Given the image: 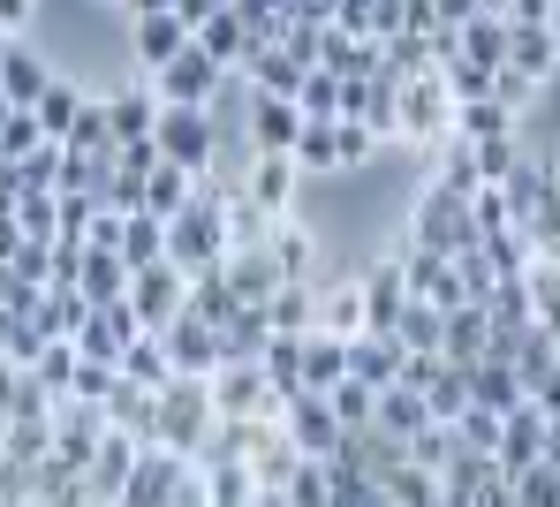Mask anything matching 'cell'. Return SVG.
I'll use <instances>...</instances> for the list:
<instances>
[{"label": "cell", "instance_id": "cell-1", "mask_svg": "<svg viewBox=\"0 0 560 507\" xmlns=\"http://www.w3.org/2000/svg\"><path fill=\"white\" fill-rule=\"evenodd\" d=\"M212 424H220L212 379H189V372H175V379L160 387V409H152V439H167V447H183V455H205Z\"/></svg>", "mask_w": 560, "mask_h": 507}, {"label": "cell", "instance_id": "cell-2", "mask_svg": "<svg viewBox=\"0 0 560 507\" xmlns=\"http://www.w3.org/2000/svg\"><path fill=\"white\" fill-rule=\"evenodd\" d=\"M152 144L189 175H212L220 167V106H160Z\"/></svg>", "mask_w": 560, "mask_h": 507}, {"label": "cell", "instance_id": "cell-3", "mask_svg": "<svg viewBox=\"0 0 560 507\" xmlns=\"http://www.w3.org/2000/svg\"><path fill=\"white\" fill-rule=\"evenodd\" d=\"M409 243H424V250H469L477 243V212H469L463 190H447V182H424V198L409 204Z\"/></svg>", "mask_w": 560, "mask_h": 507}, {"label": "cell", "instance_id": "cell-4", "mask_svg": "<svg viewBox=\"0 0 560 507\" xmlns=\"http://www.w3.org/2000/svg\"><path fill=\"white\" fill-rule=\"evenodd\" d=\"M378 144H386L378 129L349 121V114H334V121H311V129H303L295 160H303V175H341V167H364Z\"/></svg>", "mask_w": 560, "mask_h": 507}, {"label": "cell", "instance_id": "cell-5", "mask_svg": "<svg viewBox=\"0 0 560 507\" xmlns=\"http://www.w3.org/2000/svg\"><path fill=\"white\" fill-rule=\"evenodd\" d=\"M455 92H447V76L440 69H417V76H401V144H447L455 137Z\"/></svg>", "mask_w": 560, "mask_h": 507}, {"label": "cell", "instance_id": "cell-6", "mask_svg": "<svg viewBox=\"0 0 560 507\" xmlns=\"http://www.w3.org/2000/svg\"><path fill=\"white\" fill-rule=\"evenodd\" d=\"M212 402H220V416H280L288 394L273 387V372H266L258 356H228V364L212 372Z\"/></svg>", "mask_w": 560, "mask_h": 507}, {"label": "cell", "instance_id": "cell-7", "mask_svg": "<svg viewBox=\"0 0 560 507\" xmlns=\"http://www.w3.org/2000/svg\"><path fill=\"white\" fill-rule=\"evenodd\" d=\"M129 310H137L152 333H167V326L189 310V266H175V258L137 266V273H129Z\"/></svg>", "mask_w": 560, "mask_h": 507}, {"label": "cell", "instance_id": "cell-8", "mask_svg": "<svg viewBox=\"0 0 560 507\" xmlns=\"http://www.w3.org/2000/svg\"><path fill=\"white\" fill-rule=\"evenodd\" d=\"M152 84H160V99L167 106H220V84H228V69L189 38L183 54L167 61V69H152Z\"/></svg>", "mask_w": 560, "mask_h": 507}, {"label": "cell", "instance_id": "cell-9", "mask_svg": "<svg viewBox=\"0 0 560 507\" xmlns=\"http://www.w3.org/2000/svg\"><path fill=\"white\" fill-rule=\"evenodd\" d=\"M303 129H311V114L288 99V92H250V106H243V137H250V152H295Z\"/></svg>", "mask_w": 560, "mask_h": 507}, {"label": "cell", "instance_id": "cell-10", "mask_svg": "<svg viewBox=\"0 0 560 507\" xmlns=\"http://www.w3.org/2000/svg\"><path fill=\"white\" fill-rule=\"evenodd\" d=\"M197 462V455H183V447H167V439H144V455H137V477H129V493L114 507H167L175 500V485H183V470Z\"/></svg>", "mask_w": 560, "mask_h": 507}, {"label": "cell", "instance_id": "cell-11", "mask_svg": "<svg viewBox=\"0 0 560 507\" xmlns=\"http://www.w3.org/2000/svg\"><path fill=\"white\" fill-rule=\"evenodd\" d=\"M160 341H167L175 372H189V379H212V372L228 364V341H220V326H212L205 310H183V318H175V326H167Z\"/></svg>", "mask_w": 560, "mask_h": 507}, {"label": "cell", "instance_id": "cell-12", "mask_svg": "<svg viewBox=\"0 0 560 507\" xmlns=\"http://www.w3.org/2000/svg\"><path fill=\"white\" fill-rule=\"evenodd\" d=\"M546 432H553V416L538 409V394H530V402H515L508 416H500V455H492V462H500L508 477H515V470H530V462H546Z\"/></svg>", "mask_w": 560, "mask_h": 507}, {"label": "cell", "instance_id": "cell-13", "mask_svg": "<svg viewBox=\"0 0 560 507\" xmlns=\"http://www.w3.org/2000/svg\"><path fill=\"white\" fill-rule=\"evenodd\" d=\"M280 424H288V439H295L303 455H334V447H341V432H349V424L334 416V402H326V394H311V387H303V394H288Z\"/></svg>", "mask_w": 560, "mask_h": 507}, {"label": "cell", "instance_id": "cell-14", "mask_svg": "<svg viewBox=\"0 0 560 507\" xmlns=\"http://www.w3.org/2000/svg\"><path fill=\"white\" fill-rule=\"evenodd\" d=\"M137 455H144V439H137L129 424H114V432L98 439V455H92V470H84V485H92L98 500L114 507L121 493H129V477H137Z\"/></svg>", "mask_w": 560, "mask_h": 507}, {"label": "cell", "instance_id": "cell-15", "mask_svg": "<svg viewBox=\"0 0 560 507\" xmlns=\"http://www.w3.org/2000/svg\"><path fill=\"white\" fill-rule=\"evenodd\" d=\"M295 182H303V160L295 152H250V167H243V198L258 204V212H288L295 204Z\"/></svg>", "mask_w": 560, "mask_h": 507}, {"label": "cell", "instance_id": "cell-16", "mask_svg": "<svg viewBox=\"0 0 560 507\" xmlns=\"http://www.w3.org/2000/svg\"><path fill=\"white\" fill-rule=\"evenodd\" d=\"M137 333H144V318H137L129 296H121V304H92V318L77 326V349L98 356V364H121V349H129Z\"/></svg>", "mask_w": 560, "mask_h": 507}, {"label": "cell", "instance_id": "cell-17", "mask_svg": "<svg viewBox=\"0 0 560 507\" xmlns=\"http://www.w3.org/2000/svg\"><path fill=\"white\" fill-rule=\"evenodd\" d=\"M189 38H197V31H189L175 8H160V15H129V46H137V69H144V76H152V69H167Z\"/></svg>", "mask_w": 560, "mask_h": 507}, {"label": "cell", "instance_id": "cell-18", "mask_svg": "<svg viewBox=\"0 0 560 507\" xmlns=\"http://www.w3.org/2000/svg\"><path fill=\"white\" fill-rule=\"evenodd\" d=\"M197 46H205V54H212V61L235 76V69H250V54H258V31H250V23H243V8L228 0L220 15H205V23H197Z\"/></svg>", "mask_w": 560, "mask_h": 507}, {"label": "cell", "instance_id": "cell-19", "mask_svg": "<svg viewBox=\"0 0 560 507\" xmlns=\"http://www.w3.org/2000/svg\"><path fill=\"white\" fill-rule=\"evenodd\" d=\"M409 266H401V250H386L372 273H364V304H372V333H394V318L409 310Z\"/></svg>", "mask_w": 560, "mask_h": 507}, {"label": "cell", "instance_id": "cell-20", "mask_svg": "<svg viewBox=\"0 0 560 507\" xmlns=\"http://www.w3.org/2000/svg\"><path fill=\"white\" fill-rule=\"evenodd\" d=\"M160 84H152V76H144V84H121V92H106V114H114V137H121V144H144V137H152V129H160Z\"/></svg>", "mask_w": 560, "mask_h": 507}, {"label": "cell", "instance_id": "cell-21", "mask_svg": "<svg viewBox=\"0 0 560 507\" xmlns=\"http://www.w3.org/2000/svg\"><path fill=\"white\" fill-rule=\"evenodd\" d=\"M508 61H515L523 76L553 84V69H560V31H553V23H508Z\"/></svg>", "mask_w": 560, "mask_h": 507}, {"label": "cell", "instance_id": "cell-22", "mask_svg": "<svg viewBox=\"0 0 560 507\" xmlns=\"http://www.w3.org/2000/svg\"><path fill=\"white\" fill-rule=\"evenodd\" d=\"M440 356H447V364H463V372L492 356V318H485V304L447 310V341H440Z\"/></svg>", "mask_w": 560, "mask_h": 507}, {"label": "cell", "instance_id": "cell-23", "mask_svg": "<svg viewBox=\"0 0 560 507\" xmlns=\"http://www.w3.org/2000/svg\"><path fill=\"white\" fill-rule=\"evenodd\" d=\"M318 326H326V333H341V341L372 333V304H364V281H334V288H318Z\"/></svg>", "mask_w": 560, "mask_h": 507}, {"label": "cell", "instance_id": "cell-24", "mask_svg": "<svg viewBox=\"0 0 560 507\" xmlns=\"http://www.w3.org/2000/svg\"><path fill=\"white\" fill-rule=\"evenodd\" d=\"M266 250L280 258V273H288V281H318V243H311V227H303V220H288V212H280L273 227H266Z\"/></svg>", "mask_w": 560, "mask_h": 507}, {"label": "cell", "instance_id": "cell-25", "mask_svg": "<svg viewBox=\"0 0 560 507\" xmlns=\"http://www.w3.org/2000/svg\"><path fill=\"white\" fill-rule=\"evenodd\" d=\"M334 379H349V341L326 333V326H311V333H303V387L326 394Z\"/></svg>", "mask_w": 560, "mask_h": 507}, {"label": "cell", "instance_id": "cell-26", "mask_svg": "<svg viewBox=\"0 0 560 507\" xmlns=\"http://www.w3.org/2000/svg\"><path fill=\"white\" fill-rule=\"evenodd\" d=\"M378 424L394 432V439H417L424 424H440L432 402H424V387H409V379H394V387H378Z\"/></svg>", "mask_w": 560, "mask_h": 507}, {"label": "cell", "instance_id": "cell-27", "mask_svg": "<svg viewBox=\"0 0 560 507\" xmlns=\"http://www.w3.org/2000/svg\"><path fill=\"white\" fill-rule=\"evenodd\" d=\"M129 273H137V266H129L121 250L92 243V250H84V273H77V288H84L92 304H121V296H129Z\"/></svg>", "mask_w": 560, "mask_h": 507}, {"label": "cell", "instance_id": "cell-28", "mask_svg": "<svg viewBox=\"0 0 560 507\" xmlns=\"http://www.w3.org/2000/svg\"><path fill=\"white\" fill-rule=\"evenodd\" d=\"M0 84H8V99H15V106H38V92L54 84V69H46V54H38V46H23V38H15V46H8V61H0Z\"/></svg>", "mask_w": 560, "mask_h": 507}, {"label": "cell", "instance_id": "cell-29", "mask_svg": "<svg viewBox=\"0 0 560 507\" xmlns=\"http://www.w3.org/2000/svg\"><path fill=\"white\" fill-rule=\"evenodd\" d=\"M515 129H523V114H515L508 99H492V92L455 106V137H469V144H485V137H515Z\"/></svg>", "mask_w": 560, "mask_h": 507}, {"label": "cell", "instance_id": "cell-30", "mask_svg": "<svg viewBox=\"0 0 560 507\" xmlns=\"http://www.w3.org/2000/svg\"><path fill=\"white\" fill-rule=\"evenodd\" d=\"M469 402L477 409H515V402H530V394H523V379H515L508 356H485V364H469Z\"/></svg>", "mask_w": 560, "mask_h": 507}, {"label": "cell", "instance_id": "cell-31", "mask_svg": "<svg viewBox=\"0 0 560 507\" xmlns=\"http://www.w3.org/2000/svg\"><path fill=\"white\" fill-rule=\"evenodd\" d=\"M266 318H273V333H311L318 326V281H280L266 296Z\"/></svg>", "mask_w": 560, "mask_h": 507}, {"label": "cell", "instance_id": "cell-32", "mask_svg": "<svg viewBox=\"0 0 560 507\" xmlns=\"http://www.w3.org/2000/svg\"><path fill=\"white\" fill-rule=\"evenodd\" d=\"M243 76H250V92H288V99H295V92H303V76H311V61H295L288 46H258Z\"/></svg>", "mask_w": 560, "mask_h": 507}, {"label": "cell", "instance_id": "cell-33", "mask_svg": "<svg viewBox=\"0 0 560 507\" xmlns=\"http://www.w3.org/2000/svg\"><path fill=\"white\" fill-rule=\"evenodd\" d=\"M121 379H137V387H152V394H160V387L175 379V356H167V341H160L152 326H144V333H137V341L121 349Z\"/></svg>", "mask_w": 560, "mask_h": 507}, {"label": "cell", "instance_id": "cell-34", "mask_svg": "<svg viewBox=\"0 0 560 507\" xmlns=\"http://www.w3.org/2000/svg\"><path fill=\"white\" fill-rule=\"evenodd\" d=\"M349 372L372 379V387H394V379H401V341H394V333H357V341H349Z\"/></svg>", "mask_w": 560, "mask_h": 507}, {"label": "cell", "instance_id": "cell-35", "mask_svg": "<svg viewBox=\"0 0 560 507\" xmlns=\"http://www.w3.org/2000/svg\"><path fill=\"white\" fill-rule=\"evenodd\" d=\"M189 198H197V175H189V167H175V160L160 152V167H152V182H144V212L175 220V212H183Z\"/></svg>", "mask_w": 560, "mask_h": 507}, {"label": "cell", "instance_id": "cell-36", "mask_svg": "<svg viewBox=\"0 0 560 507\" xmlns=\"http://www.w3.org/2000/svg\"><path fill=\"white\" fill-rule=\"evenodd\" d=\"M455 54L485 61V69H500V61H508V15H469L463 31H455Z\"/></svg>", "mask_w": 560, "mask_h": 507}, {"label": "cell", "instance_id": "cell-37", "mask_svg": "<svg viewBox=\"0 0 560 507\" xmlns=\"http://www.w3.org/2000/svg\"><path fill=\"white\" fill-rule=\"evenodd\" d=\"M121 258H129V266H152V258H167V220L137 204V212L121 220Z\"/></svg>", "mask_w": 560, "mask_h": 507}, {"label": "cell", "instance_id": "cell-38", "mask_svg": "<svg viewBox=\"0 0 560 507\" xmlns=\"http://www.w3.org/2000/svg\"><path fill=\"white\" fill-rule=\"evenodd\" d=\"M326 402H334V416H341L349 432L378 424V387H372V379H357V372H349V379H334V387H326Z\"/></svg>", "mask_w": 560, "mask_h": 507}, {"label": "cell", "instance_id": "cell-39", "mask_svg": "<svg viewBox=\"0 0 560 507\" xmlns=\"http://www.w3.org/2000/svg\"><path fill=\"white\" fill-rule=\"evenodd\" d=\"M394 341H401V349H440V341H447V310L409 296V310L394 318Z\"/></svg>", "mask_w": 560, "mask_h": 507}, {"label": "cell", "instance_id": "cell-40", "mask_svg": "<svg viewBox=\"0 0 560 507\" xmlns=\"http://www.w3.org/2000/svg\"><path fill=\"white\" fill-rule=\"evenodd\" d=\"M288 507H334V462L326 455H303L288 470Z\"/></svg>", "mask_w": 560, "mask_h": 507}, {"label": "cell", "instance_id": "cell-41", "mask_svg": "<svg viewBox=\"0 0 560 507\" xmlns=\"http://www.w3.org/2000/svg\"><path fill=\"white\" fill-rule=\"evenodd\" d=\"M523 288H530V318H538L546 333H560V258H530Z\"/></svg>", "mask_w": 560, "mask_h": 507}, {"label": "cell", "instance_id": "cell-42", "mask_svg": "<svg viewBox=\"0 0 560 507\" xmlns=\"http://www.w3.org/2000/svg\"><path fill=\"white\" fill-rule=\"evenodd\" d=\"M341 99H349V76H334L326 61H318V69L303 76V92H295V106H303L311 121H334V114H341Z\"/></svg>", "mask_w": 560, "mask_h": 507}, {"label": "cell", "instance_id": "cell-43", "mask_svg": "<svg viewBox=\"0 0 560 507\" xmlns=\"http://www.w3.org/2000/svg\"><path fill=\"white\" fill-rule=\"evenodd\" d=\"M31 114H38V129H46V137H69V129H77V114H84V92L54 76V84L38 92V106H31Z\"/></svg>", "mask_w": 560, "mask_h": 507}, {"label": "cell", "instance_id": "cell-44", "mask_svg": "<svg viewBox=\"0 0 560 507\" xmlns=\"http://www.w3.org/2000/svg\"><path fill=\"white\" fill-rule=\"evenodd\" d=\"M258 364L273 372V387H280V394H303V333H273Z\"/></svg>", "mask_w": 560, "mask_h": 507}, {"label": "cell", "instance_id": "cell-45", "mask_svg": "<svg viewBox=\"0 0 560 507\" xmlns=\"http://www.w3.org/2000/svg\"><path fill=\"white\" fill-rule=\"evenodd\" d=\"M424 402H432V416H440V424H463V409H469V372H463V364H440V379L424 387Z\"/></svg>", "mask_w": 560, "mask_h": 507}, {"label": "cell", "instance_id": "cell-46", "mask_svg": "<svg viewBox=\"0 0 560 507\" xmlns=\"http://www.w3.org/2000/svg\"><path fill=\"white\" fill-rule=\"evenodd\" d=\"M546 175H553V167H538V160H523V167H515V175L500 182V198H508V212H515V227H523V220L538 212V198H546Z\"/></svg>", "mask_w": 560, "mask_h": 507}, {"label": "cell", "instance_id": "cell-47", "mask_svg": "<svg viewBox=\"0 0 560 507\" xmlns=\"http://www.w3.org/2000/svg\"><path fill=\"white\" fill-rule=\"evenodd\" d=\"M15 227H23V235H38V243H54V235H61V190H23Z\"/></svg>", "mask_w": 560, "mask_h": 507}, {"label": "cell", "instance_id": "cell-48", "mask_svg": "<svg viewBox=\"0 0 560 507\" xmlns=\"http://www.w3.org/2000/svg\"><path fill=\"white\" fill-rule=\"evenodd\" d=\"M485 318H492V333H523V326H530V288H523V281H500V288L485 296Z\"/></svg>", "mask_w": 560, "mask_h": 507}, {"label": "cell", "instance_id": "cell-49", "mask_svg": "<svg viewBox=\"0 0 560 507\" xmlns=\"http://www.w3.org/2000/svg\"><path fill=\"white\" fill-rule=\"evenodd\" d=\"M440 76H447V92H455V99H485V92H492V69H485V61H469V54H447V61H440Z\"/></svg>", "mask_w": 560, "mask_h": 507}, {"label": "cell", "instance_id": "cell-50", "mask_svg": "<svg viewBox=\"0 0 560 507\" xmlns=\"http://www.w3.org/2000/svg\"><path fill=\"white\" fill-rule=\"evenodd\" d=\"M38 144H46L38 114H31V106H15V114H8V129H0V160H31Z\"/></svg>", "mask_w": 560, "mask_h": 507}, {"label": "cell", "instance_id": "cell-51", "mask_svg": "<svg viewBox=\"0 0 560 507\" xmlns=\"http://www.w3.org/2000/svg\"><path fill=\"white\" fill-rule=\"evenodd\" d=\"M515 500H523V507H560V470H553V462L515 470Z\"/></svg>", "mask_w": 560, "mask_h": 507}, {"label": "cell", "instance_id": "cell-52", "mask_svg": "<svg viewBox=\"0 0 560 507\" xmlns=\"http://www.w3.org/2000/svg\"><path fill=\"white\" fill-rule=\"evenodd\" d=\"M500 416H508V409H477V402H469L463 424H455V432H463V447H477V455H500Z\"/></svg>", "mask_w": 560, "mask_h": 507}, {"label": "cell", "instance_id": "cell-53", "mask_svg": "<svg viewBox=\"0 0 560 507\" xmlns=\"http://www.w3.org/2000/svg\"><path fill=\"white\" fill-rule=\"evenodd\" d=\"M538 92H546V84H538V76H523L515 61H500V69H492V99H508L515 114H530V99H538Z\"/></svg>", "mask_w": 560, "mask_h": 507}, {"label": "cell", "instance_id": "cell-54", "mask_svg": "<svg viewBox=\"0 0 560 507\" xmlns=\"http://www.w3.org/2000/svg\"><path fill=\"white\" fill-rule=\"evenodd\" d=\"M114 387H121V364H98V356H84V364H77V387H69V394H77V402H106Z\"/></svg>", "mask_w": 560, "mask_h": 507}, {"label": "cell", "instance_id": "cell-55", "mask_svg": "<svg viewBox=\"0 0 560 507\" xmlns=\"http://www.w3.org/2000/svg\"><path fill=\"white\" fill-rule=\"evenodd\" d=\"M432 8H440V23H447V31H463L469 15H485V0H432Z\"/></svg>", "mask_w": 560, "mask_h": 507}, {"label": "cell", "instance_id": "cell-56", "mask_svg": "<svg viewBox=\"0 0 560 507\" xmlns=\"http://www.w3.org/2000/svg\"><path fill=\"white\" fill-rule=\"evenodd\" d=\"M553 8H560V0H515L508 23H553Z\"/></svg>", "mask_w": 560, "mask_h": 507}, {"label": "cell", "instance_id": "cell-57", "mask_svg": "<svg viewBox=\"0 0 560 507\" xmlns=\"http://www.w3.org/2000/svg\"><path fill=\"white\" fill-rule=\"evenodd\" d=\"M220 8H228V0H175V15H183L189 31H197V23H205V15H220Z\"/></svg>", "mask_w": 560, "mask_h": 507}, {"label": "cell", "instance_id": "cell-58", "mask_svg": "<svg viewBox=\"0 0 560 507\" xmlns=\"http://www.w3.org/2000/svg\"><path fill=\"white\" fill-rule=\"evenodd\" d=\"M31 15H38V0H0V23H8V31H23Z\"/></svg>", "mask_w": 560, "mask_h": 507}, {"label": "cell", "instance_id": "cell-59", "mask_svg": "<svg viewBox=\"0 0 560 507\" xmlns=\"http://www.w3.org/2000/svg\"><path fill=\"white\" fill-rule=\"evenodd\" d=\"M538 409H546V416H560V364L546 372V387H538Z\"/></svg>", "mask_w": 560, "mask_h": 507}, {"label": "cell", "instance_id": "cell-60", "mask_svg": "<svg viewBox=\"0 0 560 507\" xmlns=\"http://www.w3.org/2000/svg\"><path fill=\"white\" fill-rule=\"evenodd\" d=\"M129 15H160V8H175V0H121Z\"/></svg>", "mask_w": 560, "mask_h": 507}, {"label": "cell", "instance_id": "cell-61", "mask_svg": "<svg viewBox=\"0 0 560 507\" xmlns=\"http://www.w3.org/2000/svg\"><path fill=\"white\" fill-rule=\"evenodd\" d=\"M546 462L560 470V416H553V432H546Z\"/></svg>", "mask_w": 560, "mask_h": 507}, {"label": "cell", "instance_id": "cell-62", "mask_svg": "<svg viewBox=\"0 0 560 507\" xmlns=\"http://www.w3.org/2000/svg\"><path fill=\"white\" fill-rule=\"evenodd\" d=\"M8 114H15V99H8V84H0V129H8Z\"/></svg>", "mask_w": 560, "mask_h": 507}, {"label": "cell", "instance_id": "cell-63", "mask_svg": "<svg viewBox=\"0 0 560 507\" xmlns=\"http://www.w3.org/2000/svg\"><path fill=\"white\" fill-rule=\"evenodd\" d=\"M508 8H515V0H485V15H508Z\"/></svg>", "mask_w": 560, "mask_h": 507}]
</instances>
